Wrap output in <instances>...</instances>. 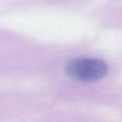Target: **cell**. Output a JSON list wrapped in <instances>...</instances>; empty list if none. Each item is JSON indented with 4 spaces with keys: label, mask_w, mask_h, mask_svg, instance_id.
Wrapping results in <instances>:
<instances>
[{
    "label": "cell",
    "mask_w": 122,
    "mask_h": 122,
    "mask_svg": "<svg viewBox=\"0 0 122 122\" xmlns=\"http://www.w3.org/2000/svg\"><path fill=\"white\" fill-rule=\"evenodd\" d=\"M66 73L71 78L79 81H95L106 75L107 65L103 61L97 59H75L67 64Z\"/></svg>",
    "instance_id": "obj_1"
}]
</instances>
